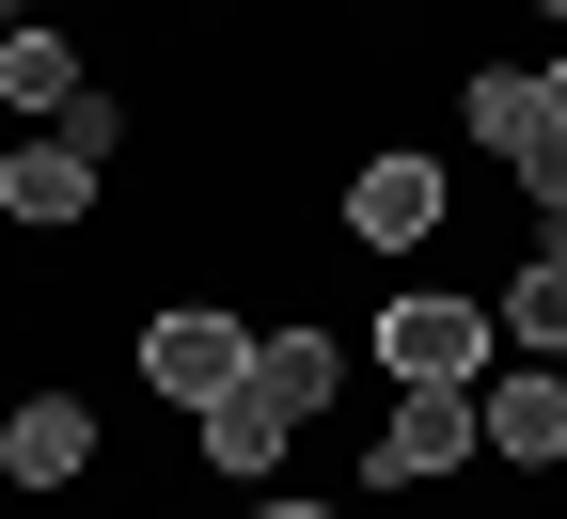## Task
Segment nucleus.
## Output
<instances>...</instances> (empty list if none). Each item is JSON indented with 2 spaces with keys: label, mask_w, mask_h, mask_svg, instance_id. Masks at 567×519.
<instances>
[{
  "label": "nucleus",
  "mask_w": 567,
  "mask_h": 519,
  "mask_svg": "<svg viewBox=\"0 0 567 519\" xmlns=\"http://www.w3.org/2000/svg\"><path fill=\"white\" fill-rule=\"evenodd\" d=\"M17 17H32V0H0V32H17Z\"/></svg>",
  "instance_id": "obj_14"
},
{
  "label": "nucleus",
  "mask_w": 567,
  "mask_h": 519,
  "mask_svg": "<svg viewBox=\"0 0 567 519\" xmlns=\"http://www.w3.org/2000/svg\"><path fill=\"white\" fill-rule=\"evenodd\" d=\"M457 111H473V142H488V158H551V95L520 80V63H473V80H457Z\"/></svg>",
  "instance_id": "obj_10"
},
{
  "label": "nucleus",
  "mask_w": 567,
  "mask_h": 519,
  "mask_svg": "<svg viewBox=\"0 0 567 519\" xmlns=\"http://www.w3.org/2000/svg\"><path fill=\"white\" fill-rule=\"evenodd\" d=\"M488 315H505V331H520L536 362H567V237H551V252H520V283H505Z\"/></svg>",
  "instance_id": "obj_11"
},
{
  "label": "nucleus",
  "mask_w": 567,
  "mask_h": 519,
  "mask_svg": "<svg viewBox=\"0 0 567 519\" xmlns=\"http://www.w3.org/2000/svg\"><path fill=\"white\" fill-rule=\"evenodd\" d=\"M488 346H505L488 300H442V283H394L379 300V362L394 378H488Z\"/></svg>",
  "instance_id": "obj_4"
},
{
  "label": "nucleus",
  "mask_w": 567,
  "mask_h": 519,
  "mask_svg": "<svg viewBox=\"0 0 567 519\" xmlns=\"http://www.w3.org/2000/svg\"><path fill=\"white\" fill-rule=\"evenodd\" d=\"M95 174L111 158H80V142H17V158H0V220H17V237H80V220H95Z\"/></svg>",
  "instance_id": "obj_7"
},
{
  "label": "nucleus",
  "mask_w": 567,
  "mask_h": 519,
  "mask_svg": "<svg viewBox=\"0 0 567 519\" xmlns=\"http://www.w3.org/2000/svg\"><path fill=\"white\" fill-rule=\"evenodd\" d=\"M316 409H331V331H252L237 394H205L189 440H205V473H221V488H268L284 425H316Z\"/></svg>",
  "instance_id": "obj_1"
},
{
  "label": "nucleus",
  "mask_w": 567,
  "mask_h": 519,
  "mask_svg": "<svg viewBox=\"0 0 567 519\" xmlns=\"http://www.w3.org/2000/svg\"><path fill=\"white\" fill-rule=\"evenodd\" d=\"M442 158H363V174H347V237H363V252H410V237H442Z\"/></svg>",
  "instance_id": "obj_8"
},
{
  "label": "nucleus",
  "mask_w": 567,
  "mask_h": 519,
  "mask_svg": "<svg viewBox=\"0 0 567 519\" xmlns=\"http://www.w3.org/2000/svg\"><path fill=\"white\" fill-rule=\"evenodd\" d=\"M536 17H567V0H536Z\"/></svg>",
  "instance_id": "obj_15"
},
{
  "label": "nucleus",
  "mask_w": 567,
  "mask_h": 519,
  "mask_svg": "<svg viewBox=\"0 0 567 519\" xmlns=\"http://www.w3.org/2000/svg\"><path fill=\"white\" fill-rule=\"evenodd\" d=\"M488 457V425H473V378H394V425L363 440V488H457Z\"/></svg>",
  "instance_id": "obj_2"
},
{
  "label": "nucleus",
  "mask_w": 567,
  "mask_h": 519,
  "mask_svg": "<svg viewBox=\"0 0 567 519\" xmlns=\"http://www.w3.org/2000/svg\"><path fill=\"white\" fill-rule=\"evenodd\" d=\"M80 473H95V409L80 394H17V409H0V488H17V504H63Z\"/></svg>",
  "instance_id": "obj_5"
},
{
  "label": "nucleus",
  "mask_w": 567,
  "mask_h": 519,
  "mask_svg": "<svg viewBox=\"0 0 567 519\" xmlns=\"http://www.w3.org/2000/svg\"><path fill=\"white\" fill-rule=\"evenodd\" d=\"M237 362H252V315H221V300H158V315H142V394H158V409L237 394Z\"/></svg>",
  "instance_id": "obj_3"
},
{
  "label": "nucleus",
  "mask_w": 567,
  "mask_h": 519,
  "mask_svg": "<svg viewBox=\"0 0 567 519\" xmlns=\"http://www.w3.org/2000/svg\"><path fill=\"white\" fill-rule=\"evenodd\" d=\"M473 425H488L505 473H551V457H567V362L520 346V378H473Z\"/></svg>",
  "instance_id": "obj_6"
},
{
  "label": "nucleus",
  "mask_w": 567,
  "mask_h": 519,
  "mask_svg": "<svg viewBox=\"0 0 567 519\" xmlns=\"http://www.w3.org/2000/svg\"><path fill=\"white\" fill-rule=\"evenodd\" d=\"M536 95H551V142H567V63H551V80H536Z\"/></svg>",
  "instance_id": "obj_12"
},
{
  "label": "nucleus",
  "mask_w": 567,
  "mask_h": 519,
  "mask_svg": "<svg viewBox=\"0 0 567 519\" xmlns=\"http://www.w3.org/2000/svg\"><path fill=\"white\" fill-rule=\"evenodd\" d=\"M252 519H347V504H252Z\"/></svg>",
  "instance_id": "obj_13"
},
{
  "label": "nucleus",
  "mask_w": 567,
  "mask_h": 519,
  "mask_svg": "<svg viewBox=\"0 0 567 519\" xmlns=\"http://www.w3.org/2000/svg\"><path fill=\"white\" fill-rule=\"evenodd\" d=\"M0 111H17V126H63V111H80V48H63L48 17L0 32Z\"/></svg>",
  "instance_id": "obj_9"
}]
</instances>
